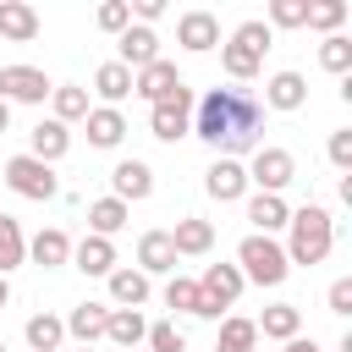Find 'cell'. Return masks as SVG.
<instances>
[{
	"mask_svg": "<svg viewBox=\"0 0 352 352\" xmlns=\"http://www.w3.org/2000/svg\"><path fill=\"white\" fill-rule=\"evenodd\" d=\"M72 264L82 275H110L116 270V242L110 236H82V242H72Z\"/></svg>",
	"mask_w": 352,
	"mask_h": 352,
	"instance_id": "d4e9b609",
	"label": "cell"
},
{
	"mask_svg": "<svg viewBox=\"0 0 352 352\" xmlns=\"http://www.w3.org/2000/svg\"><path fill=\"white\" fill-rule=\"evenodd\" d=\"M165 308H176V314H198V280L170 275V280H165Z\"/></svg>",
	"mask_w": 352,
	"mask_h": 352,
	"instance_id": "8d00e7d4",
	"label": "cell"
},
{
	"mask_svg": "<svg viewBox=\"0 0 352 352\" xmlns=\"http://www.w3.org/2000/svg\"><path fill=\"white\" fill-rule=\"evenodd\" d=\"M6 302H11V280L0 275V308H6Z\"/></svg>",
	"mask_w": 352,
	"mask_h": 352,
	"instance_id": "ee69618b",
	"label": "cell"
},
{
	"mask_svg": "<svg viewBox=\"0 0 352 352\" xmlns=\"http://www.w3.org/2000/svg\"><path fill=\"white\" fill-rule=\"evenodd\" d=\"M236 270H242V280H253V286H280V280L292 275L286 248H280L275 236H258V231H248V236L236 242Z\"/></svg>",
	"mask_w": 352,
	"mask_h": 352,
	"instance_id": "3957f363",
	"label": "cell"
},
{
	"mask_svg": "<svg viewBox=\"0 0 352 352\" xmlns=\"http://www.w3.org/2000/svg\"><path fill=\"white\" fill-rule=\"evenodd\" d=\"M126 6H132V16H138V22H143V28H148V22H160V16H165V0H126Z\"/></svg>",
	"mask_w": 352,
	"mask_h": 352,
	"instance_id": "b9f144b4",
	"label": "cell"
},
{
	"mask_svg": "<svg viewBox=\"0 0 352 352\" xmlns=\"http://www.w3.org/2000/svg\"><path fill=\"white\" fill-rule=\"evenodd\" d=\"M330 165H336V170H352V126L330 132Z\"/></svg>",
	"mask_w": 352,
	"mask_h": 352,
	"instance_id": "ab89813d",
	"label": "cell"
},
{
	"mask_svg": "<svg viewBox=\"0 0 352 352\" xmlns=\"http://www.w3.org/2000/svg\"><path fill=\"white\" fill-rule=\"evenodd\" d=\"M0 352H6V336H0Z\"/></svg>",
	"mask_w": 352,
	"mask_h": 352,
	"instance_id": "7dc6e473",
	"label": "cell"
},
{
	"mask_svg": "<svg viewBox=\"0 0 352 352\" xmlns=\"http://www.w3.org/2000/svg\"><path fill=\"white\" fill-rule=\"evenodd\" d=\"M138 352H143V346H138Z\"/></svg>",
	"mask_w": 352,
	"mask_h": 352,
	"instance_id": "c3c4849f",
	"label": "cell"
},
{
	"mask_svg": "<svg viewBox=\"0 0 352 352\" xmlns=\"http://www.w3.org/2000/svg\"><path fill=\"white\" fill-rule=\"evenodd\" d=\"M82 126H88V143H94V148H116V143L126 138V116L110 110V104H94V110L82 116Z\"/></svg>",
	"mask_w": 352,
	"mask_h": 352,
	"instance_id": "44dd1931",
	"label": "cell"
},
{
	"mask_svg": "<svg viewBox=\"0 0 352 352\" xmlns=\"http://www.w3.org/2000/svg\"><path fill=\"white\" fill-rule=\"evenodd\" d=\"M116 44H121V55H116V60H121L126 72H143V66H154V60H160V33H154V28H143V22H138V28H126V33H116Z\"/></svg>",
	"mask_w": 352,
	"mask_h": 352,
	"instance_id": "4fadbf2b",
	"label": "cell"
},
{
	"mask_svg": "<svg viewBox=\"0 0 352 352\" xmlns=\"http://www.w3.org/2000/svg\"><path fill=\"white\" fill-rule=\"evenodd\" d=\"M302 22H308V0H270L264 28H302Z\"/></svg>",
	"mask_w": 352,
	"mask_h": 352,
	"instance_id": "74e56055",
	"label": "cell"
},
{
	"mask_svg": "<svg viewBox=\"0 0 352 352\" xmlns=\"http://www.w3.org/2000/svg\"><path fill=\"white\" fill-rule=\"evenodd\" d=\"M138 270H143V275H170V270H176L170 231H143V236H138Z\"/></svg>",
	"mask_w": 352,
	"mask_h": 352,
	"instance_id": "d6986e66",
	"label": "cell"
},
{
	"mask_svg": "<svg viewBox=\"0 0 352 352\" xmlns=\"http://www.w3.org/2000/svg\"><path fill=\"white\" fill-rule=\"evenodd\" d=\"M264 104L270 110H302L308 104V77L302 72H275L264 82Z\"/></svg>",
	"mask_w": 352,
	"mask_h": 352,
	"instance_id": "e0dca14e",
	"label": "cell"
},
{
	"mask_svg": "<svg viewBox=\"0 0 352 352\" xmlns=\"http://www.w3.org/2000/svg\"><path fill=\"white\" fill-rule=\"evenodd\" d=\"M319 66L336 72V77H346V72H352V38H346V33H330V38L319 44Z\"/></svg>",
	"mask_w": 352,
	"mask_h": 352,
	"instance_id": "e575fe53",
	"label": "cell"
},
{
	"mask_svg": "<svg viewBox=\"0 0 352 352\" xmlns=\"http://www.w3.org/2000/svg\"><path fill=\"white\" fill-rule=\"evenodd\" d=\"M248 220H253L258 236H275V231H286L292 209H286V198H275V192H253V198H248Z\"/></svg>",
	"mask_w": 352,
	"mask_h": 352,
	"instance_id": "603a6c76",
	"label": "cell"
},
{
	"mask_svg": "<svg viewBox=\"0 0 352 352\" xmlns=\"http://www.w3.org/2000/svg\"><path fill=\"white\" fill-rule=\"evenodd\" d=\"M77 352H94V346H77Z\"/></svg>",
	"mask_w": 352,
	"mask_h": 352,
	"instance_id": "bcb514c9",
	"label": "cell"
},
{
	"mask_svg": "<svg viewBox=\"0 0 352 352\" xmlns=\"http://www.w3.org/2000/svg\"><path fill=\"white\" fill-rule=\"evenodd\" d=\"M50 104H55V121L66 126V121H82L94 104H88V88H77V82H55L50 88Z\"/></svg>",
	"mask_w": 352,
	"mask_h": 352,
	"instance_id": "1f68e13d",
	"label": "cell"
},
{
	"mask_svg": "<svg viewBox=\"0 0 352 352\" xmlns=\"http://www.w3.org/2000/svg\"><path fill=\"white\" fill-rule=\"evenodd\" d=\"M148 132H154L160 143H182V138H192V88H187V82H182L170 99L148 104Z\"/></svg>",
	"mask_w": 352,
	"mask_h": 352,
	"instance_id": "52a82bcc",
	"label": "cell"
},
{
	"mask_svg": "<svg viewBox=\"0 0 352 352\" xmlns=\"http://www.w3.org/2000/svg\"><path fill=\"white\" fill-rule=\"evenodd\" d=\"M242 270L236 264H209L198 275V319H226V308L242 297Z\"/></svg>",
	"mask_w": 352,
	"mask_h": 352,
	"instance_id": "8992f818",
	"label": "cell"
},
{
	"mask_svg": "<svg viewBox=\"0 0 352 352\" xmlns=\"http://www.w3.org/2000/svg\"><path fill=\"white\" fill-rule=\"evenodd\" d=\"M341 22H346V0H308V22H302V28H314V33L330 38Z\"/></svg>",
	"mask_w": 352,
	"mask_h": 352,
	"instance_id": "836d02e7",
	"label": "cell"
},
{
	"mask_svg": "<svg viewBox=\"0 0 352 352\" xmlns=\"http://www.w3.org/2000/svg\"><path fill=\"white\" fill-rule=\"evenodd\" d=\"M6 126H11V104L0 99V132H6Z\"/></svg>",
	"mask_w": 352,
	"mask_h": 352,
	"instance_id": "f6af8a7d",
	"label": "cell"
},
{
	"mask_svg": "<svg viewBox=\"0 0 352 352\" xmlns=\"http://www.w3.org/2000/svg\"><path fill=\"white\" fill-rule=\"evenodd\" d=\"M253 346H258V324L242 319V314H226L220 336H214V352H253Z\"/></svg>",
	"mask_w": 352,
	"mask_h": 352,
	"instance_id": "83f0119b",
	"label": "cell"
},
{
	"mask_svg": "<svg viewBox=\"0 0 352 352\" xmlns=\"http://www.w3.org/2000/svg\"><path fill=\"white\" fill-rule=\"evenodd\" d=\"M110 198H121V204H143L148 192H154V170H148V160H116V170H110Z\"/></svg>",
	"mask_w": 352,
	"mask_h": 352,
	"instance_id": "7c38bea8",
	"label": "cell"
},
{
	"mask_svg": "<svg viewBox=\"0 0 352 352\" xmlns=\"http://www.w3.org/2000/svg\"><path fill=\"white\" fill-rule=\"evenodd\" d=\"M16 264H28V236L11 214H0V275H11Z\"/></svg>",
	"mask_w": 352,
	"mask_h": 352,
	"instance_id": "d6a6232c",
	"label": "cell"
},
{
	"mask_svg": "<svg viewBox=\"0 0 352 352\" xmlns=\"http://www.w3.org/2000/svg\"><path fill=\"white\" fill-rule=\"evenodd\" d=\"M94 22H99L104 33H126V28H132V6H126V0H104V6L94 11Z\"/></svg>",
	"mask_w": 352,
	"mask_h": 352,
	"instance_id": "f35d334b",
	"label": "cell"
},
{
	"mask_svg": "<svg viewBox=\"0 0 352 352\" xmlns=\"http://www.w3.org/2000/svg\"><path fill=\"white\" fill-rule=\"evenodd\" d=\"M286 231H292V242H286V264H324L330 258V248H336V214L324 209V204H302V209H292V220H286Z\"/></svg>",
	"mask_w": 352,
	"mask_h": 352,
	"instance_id": "7a4b0ae2",
	"label": "cell"
},
{
	"mask_svg": "<svg viewBox=\"0 0 352 352\" xmlns=\"http://www.w3.org/2000/svg\"><path fill=\"white\" fill-rule=\"evenodd\" d=\"M126 214H132V209H126L121 198H94V204H88V236H116V231L126 226Z\"/></svg>",
	"mask_w": 352,
	"mask_h": 352,
	"instance_id": "f546056e",
	"label": "cell"
},
{
	"mask_svg": "<svg viewBox=\"0 0 352 352\" xmlns=\"http://www.w3.org/2000/svg\"><path fill=\"white\" fill-rule=\"evenodd\" d=\"M170 248H176V258H198V253H209V248H214V226H209V220H198V214H187V220H176Z\"/></svg>",
	"mask_w": 352,
	"mask_h": 352,
	"instance_id": "cb8c5ba5",
	"label": "cell"
},
{
	"mask_svg": "<svg viewBox=\"0 0 352 352\" xmlns=\"http://www.w3.org/2000/svg\"><path fill=\"white\" fill-rule=\"evenodd\" d=\"M16 198H28V204H50V198H60V176H55V165H44V160H33V154H16V160H6V176H0Z\"/></svg>",
	"mask_w": 352,
	"mask_h": 352,
	"instance_id": "5b68a950",
	"label": "cell"
},
{
	"mask_svg": "<svg viewBox=\"0 0 352 352\" xmlns=\"http://www.w3.org/2000/svg\"><path fill=\"white\" fill-rule=\"evenodd\" d=\"M143 346H148V352H187V336H182L176 319H160V324H148Z\"/></svg>",
	"mask_w": 352,
	"mask_h": 352,
	"instance_id": "d590c367",
	"label": "cell"
},
{
	"mask_svg": "<svg viewBox=\"0 0 352 352\" xmlns=\"http://www.w3.org/2000/svg\"><path fill=\"white\" fill-rule=\"evenodd\" d=\"M22 336H28V352H60V341H66V324H60L55 314H33V319L22 324Z\"/></svg>",
	"mask_w": 352,
	"mask_h": 352,
	"instance_id": "4dcf8cb0",
	"label": "cell"
},
{
	"mask_svg": "<svg viewBox=\"0 0 352 352\" xmlns=\"http://www.w3.org/2000/svg\"><path fill=\"white\" fill-rule=\"evenodd\" d=\"M28 258H33L38 270H60V264H72V236H66L60 226H44V231L28 242Z\"/></svg>",
	"mask_w": 352,
	"mask_h": 352,
	"instance_id": "ac0fdd59",
	"label": "cell"
},
{
	"mask_svg": "<svg viewBox=\"0 0 352 352\" xmlns=\"http://www.w3.org/2000/svg\"><path fill=\"white\" fill-rule=\"evenodd\" d=\"M297 182V160H292V148H253V165H248V187H258V192H286Z\"/></svg>",
	"mask_w": 352,
	"mask_h": 352,
	"instance_id": "ba28073f",
	"label": "cell"
},
{
	"mask_svg": "<svg viewBox=\"0 0 352 352\" xmlns=\"http://www.w3.org/2000/svg\"><path fill=\"white\" fill-rule=\"evenodd\" d=\"M104 319H110L104 302H77L60 324H66V336H77V346H94V341H104Z\"/></svg>",
	"mask_w": 352,
	"mask_h": 352,
	"instance_id": "ffe728a7",
	"label": "cell"
},
{
	"mask_svg": "<svg viewBox=\"0 0 352 352\" xmlns=\"http://www.w3.org/2000/svg\"><path fill=\"white\" fill-rule=\"evenodd\" d=\"M270 28L264 22H242L226 44H220V66H226V77L231 82H248V77H258V66H264V50H270Z\"/></svg>",
	"mask_w": 352,
	"mask_h": 352,
	"instance_id": "277c9868",
	"label": "cell"
},
{
	"mask_svg": "<svg viewBox=\"0 0 352 352\" xmlns=\"http://www.w3.org/2000/svg\"><path fill=\"white\" fill-rule=\"evenodd\" d=\"M258 116H264V104H258L248 88H209V94L198 99L192 132H198L209 148H220L226 160H242V154L258 148Z\"/></svg>",
	"mask_w": 352,
	"mask_h": 352,
	"instance_id": "6da1fadb",
	"label": "cell"
},
{
	"mask_svg": "<svg viewBox=\"0 0 352 352\" xmlns=\"http://www.w3.org/2000/svg\"><path fill=\"white\" fill-rule=\"evenodd\" d=\"M143 336H148L143 308H110V319H104V341H116L121 352H138V346H143Z\"/></svg>",
	"mask_w": 352,
	"mask_h": 352,
	"instance_id": "9a60e30c",
	"label": "cell"
},
{
	"mask_svg": "<svg viewBox=\"0 0 352 352\" xmlns=\"http://www.w3.org/2000/svg\"><path fill=\"white\" fill-rule=\"evenodd\" d=\"M38 38V11L28 0H0V44H28Z\"/></svg>",
	"mask_w": 352,
	"mask_h": 352,
	"instance_id": "2e32d148",
	"label": "cell"
},
{
	"mask_svg": "<svg viewBox=\"0 0 352 352\" xmlns=\"http://www.w3.org/2000/svg\"><path fill=\"white\" fill-rule=\"evenodd\" d=\"M50 77L38 66H0V99L6 104H44L50 99Z\"/></svg>",
	"mask_w": 352,
	"mask_h": 352,
	"instance_id": "9c48e42d",
	"label": "cell"
},
{
	"mask_svg": "<svg viewBox=\"0 0 352 352\" xmlns=\"http://www.w3.org/2000/svg\"><path fill=\"white\" fill-rule=\"evenodd\" d=\"M253 324H258V336H270V341H292V336H302V308H297V302H270Z\"/></svg>",
	"mask_w": 352,
	"mask_h": 352,
	"instance_id": "484cf974",
	"label": "cell"
},
{
	"mask_svg": "<svg viewBox=\"0 0 352 352\" xmlns=\"http://www.w3.org/2000/svg\"><path fill=\"white\" fill-rule=\"evenodd\" d=\"M104 280H110V302H116V308H143V302H148V275H143V270H121V264H116Z\"/></svg>",
	"mask_w": 352,
	"mask_h": 352,
	"instance_id": "4316f807",
	"label": "cell"
},
{
	"mask_svg": "<svg viewBox=\"0 0 352 352\" xmlns=\"http://www.w3.org/2000/svg\"><path fill=\"white\" fill-rule=\"evenodd\" d=\"M94 94H99V99H104V104L116 110V104H121V99L132 94V72H126L121 60H104V66L94 72Z\"/></svg>",
	"mask_w": 352,
	"mask_h": 352,
	"instance_id": "f1b7e54d",
	"label": "cell"
},
{
	"mask_svg": "<svg viewBox=\"0 0 352 352\" xmlns=\"http://www.w3.org/2000/svg\"><path fill=\"white\" fill-rule=\"evenodd\" d=\"M66 148H72V132H66L55 116H50V121H38V126L28 132V154H33V160H44V165H55Z\"/></svg>",
	"mask_w": 352,
	"mask_h": 352,
	"instance_id": "7402d4cb",
	"label": "cell"
},
{
	"mask_svg": "<svg viewBox=\"0 0 352 352\" xmlns=\"http://www.w3.org/2000/svg\"><path fill=\"white\" fill-rule=\"evenodd\" d=\"M280 352H319V341L314 336H292V341H280Z\"/></svg>",
	"mask_w": 352,
	"mask_h": 352,
	"instance_id": "7bdbcfd3",
	"label": "cell"
},
{
	"mask_svg": "<svg viewBox=\"0 0 352 352\" xmlns=\"http://www.w3.org/2000/svg\"><path fill=\"white\" fill-rule=\"evenodd\" d=\"M182 88V72L170 66V60H154V66H143V72H132V94L138 99H148V104H160V99H170Z\"/></svg>",
	"mask_w": 352,
	"mask_h": 352,
	"instance_id": "5bb4252c",
	"label": "cell"
},
{
	"mask_svg": "<svg viewBox=\"0 0 352 352\" xmlns=\"http://www.w3.org/2000/svg\"><path fill=\"white\" fill-rule=\"evenodd\" d=\"M176 44L192 50V55L214 50V44H220V16H214V11H182V16H176Z\"/></svg>",
	"mask_w": 352,
	"mask_h": 352,
	"instance_id": "8fae6325",
	"label": "cell"
},
{
	"mask_svg": "<svg viewBox=\"0 0 352 352\" xmlns=\"http://www.w3.org/2000/svg\"><path fill=\"white\" fill-rule=\"evenodd\" d=\"M324 302H330V314H352V280L341 275V280L330 286V297H324Z\"/></svg>",
	"mask_w": 352,
	"mask_h": 352,
	"instance_id": "60d3db41",
	"label": "cell"
},
{
	"mask_svg": "<svg viewBox=\"0 0 352 352\" xmlns=\"http://www.w3.org/2000/svg\"><path fill=\"white\" fill-rule=\"evenodd\" d=\"M204 192H209L214 204H236V198L248 192V165H242V160H226V154H220V160H214V165L204 170Z\"/></svg>",
	"mask_w": 352,
	"mask_h": 352,
	"instance_id": "30bf717a",
	"label": "cell"
}]
</instances>
